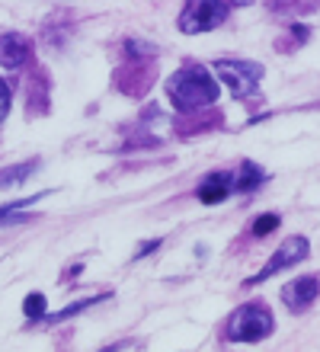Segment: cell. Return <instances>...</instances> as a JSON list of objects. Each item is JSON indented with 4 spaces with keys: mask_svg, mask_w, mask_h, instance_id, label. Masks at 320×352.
Returning a JSON list of instances; mask_svg holds the SVG:
<instances>
[{
    "mask_svg": "<svg viewBox=\"0 0 320 352\" xmlns=\"http://www.w3.org/2000/svg\"><path fill=\"white\" fill-rule=\"evenodd\" d=\"M263 183H266V170L256 167L253 160H244V164H240V173H237L234 189H237V192H253L256 186H263Z\"/></svg>",
    "mask_w": 320,
    "mask_h": 352,
    "instance_id": "10",
    "label": "cell"
},
{
    "mask_svg": "<svg viewBox=\"0 0 320 352\" xmlns=\"http://www.w3.org/2000/svg\"><path fill=\"white\" fill-rule=\"evenodd\" d=\"M167 96L180 112L202 109L218 100V80L202 65H183L176 74L167 77Z\"/></svg>",
    "mask_w": 320,
    "mask_h": 352,
    "instance_id": "1",
    "label": "cell"
},
{
    "mask_svg": "<svg viewBox=\"0 0 320 352\" xmlns=\"http://www.w3.org/2000/svg\"><path fill=\"white\" fill-rule=\"evenodd\" d=\"M273 333V314L259 305L237 307L228 320V340L231 343H256Z\"/></svg>",
    "mask_w": 320,
    "mask_h": 352,
    "instance_id": "2",
    "label": "cell"
},
{
    "mask_svg": "<svg viewBox=\"0 0 320 352\" xmlns=\"http://www.w3.org/2000/svg\"><path fill=\"white\" fill-rule=\"evenodd\" d=\"M10 100H13V93H10V84L0 77V122L7 119V112H10Z\"/></svg>",
    "mask_w": 320,
    "mask_h": 352,
    "instance_id": "15",
    "label": "cell"
},
{
    "mask_svg": "<svg viewBox=\"0 0 320 352\" xmlns=\"http://www.w3.org/2000/svg\"><path fill=\"white\" fill-rule=\"evenodd\" d=\"M228 16V3H215V0H195V3H186L176 26L183 29L186 36H199V32H209L218 23H224Z\"/></svg>",
    "mask_w": 320,
    "mask_h": 352,
    "instance_id": "4",
    "label": "cell"
},
{
    "mask_svg": "<svg viewBox=\"0 0 320 352\" xmlns=\"http://www.w3.org/2000/svg\"><path fill=\"white\" fill-rule=\"evenodd\" d=\"M317 295H320V282L314 276H301L282 288V301L288 311H304Z\"/></svg>",
    "mask_w": 320,
    "mask_h": 352,
    "instance_id": "6",
    "label": "cell"
},
{
    "mask_svg": "<svg viewBox=\"0 0 320 352\" xmlns=\"http://www.w3.org/2000/svg\"><path fill=\"white\" fill-rule=\"evenodd\" d=\"M308 253H311V247H308V241H304V237H288V241H282V247L273 253V260L266 263V266L259 269L253 278H250V285H256V282H263V278L275 276V272H282L285 266H295V263H301Z\"/></svg>",
    "mask_w": 320,
    "mask_h": 352,
    "instance_id": "5",
    "label": "cell"
},
{
    "mask_svg": "<svg viewBox=\"0 0 320 352\" xmlns=\"http://www.w3.org/2000/svg\"><path fill=\"white\" fill-rule=\"evenodd\" d=\"M23 311H26L29 320H42V317H45V295L32 292V295L23 301Z\"/></svg>",
    "mask_w": 320,
    "mask_h": 352,
    "instance_id": "13",
    "label": "cell"
},
{
    "mask_svg": "<svg viewBox=\"0 0 320 352\" xmlns=\"http://www.w3.org/2000/svg\"><path fill=\"white\" fill-rule=\"evenodd\" d=\"M29 45L23 36H0V65L3 67H23L29 61Z\"/></svg>",
    "mask_w": 320,
    "mask_h": 352,
    "instance_id": "8",
    "label": "cell"
},
{
    "mask_svg": "<svg viewBox=\"0 0 320 352\" xmlns=\"http://www.w3.org/2000/svg\"><path fill=\"white\" fill-rule=\"evenodd\" d=\"M125 52H128V55H154L157 48L147 45V42H135V38H128V42H125Z\"/></svg>",
    "mask_w": 320,
    "mask_h": 352,
    "instance_id": "16",
    "label": "cell"
},
{
    "mask_svg": "<svg viewBox=\"0 0 320 352\" xmlns=\"http://www.w3.org/2000/svg\"><path fill=\"white\" fill-rule=\"evenodd\" d=\"M215 74L237 100H247L259 93V77L266 74V67L256 61H215Z\"/></svg>",
    "mask_w": 320,
    "mask_h": 352,
    "instance_id": "3",
    "label": "cell"
},
{
    "mask_svg": "<svg viewBox=\"0 0 320 352\" xmlns=\"http://www.w3.org/2000/svg\"><path fill=\"white\" fill-rule=\"evenodd\" d=\"M119 349H125V343H112V346H106V349H100V352H119Z\"/></svg>",
    "mask_w": 320,
    "mask_h": 352,
    "instance_id": "18",
    "label": "cell"
},
{
    "mask_svg": "<svg viewBox=\"0 0 320 352\" xmlns=\"http://www.w3.org/2000/svg\"><path fill=\"white\" fill-rule=\"evenodd\" d=\"M157 247H160V241H151V243H145V247L138 250V256H147V253H151V250H157Z\"/></svg>",
    "mask_w": 320,
    "mask_h": 352,
    "instance_id": "17",
    "label": "cell"
},
{
    "mask_svg": "<svg viewBox=\"0 0 320 352\" xmlns=\"http://www.w3.org/2000/svg\"><path fill=\"white\" fill-rule=\"evenodd\" d=\"M231 189H234V176L224 173V170H221V173H211V176H205L199 186V202L202 205H218L231 195Z\"/></svg>",
    "mask_w": 320,
    "mask_h": 352,
    "instance_id": "7",
    "label": "cell"
},
{
    "mask_svg": "<svg viewBox=\"0 0 320 352\" xmlns=\"http://www.w3.org/2000/svg\"><path fill=\"white\" fill-rule=\"evenodd\" d=\"M39 170V160H26V164H17V167H3L0 170V189H17L29 179V176Z\"/></svg>",
    "mask_w": 320,
    "mask_h": 352,
    "instance_id": "9",
    "label": "cell"
},
{
    "mask_svg": "<svg viewBox=\"0 0 320 352\" xmlns=\"http://www.w3.org/2000/svg\"><path fill=\"white\" fill-rule=\"evenodd\" d=\"M106 298H109V292L93 295V298H81V301H74V305L61 307V311H55V314H48L45 320H48V324H61V320H67V317H74V314H81V311H87V307H93V305H100V301H106Z\"/></svg>",
    "mask_w": 320,
    "mask_h": 352,
    "instance_id": "11",
    "label": "cell"
},
{
    "mask_svg": "<svg viewBox=\"0 0 320 352\" xmlns=\"http://www.w3.org/2000/svg\"><path fill=\"white\" fill-rule=\"evenodd\" d=\"M275 228H279V214H259L253 224V234L256 237H266V234L275 231Z\"/></svg>",
    "mask_w": 320,
    "mask_h": 352,
    "instance_id": "14",
    "label": "cell"
},
{
    "mask_svg": "<svg viewBox=\"0 0 320 352\" xmlns=\"http://www.w3.org/2000/svg\"><path fill=\"white\" fill-rule=\"evenodd\" d=\"M39 195H29V199H23V202H17V205H3V208H0V228H3V224H17V221H26L29 214H19V208H23V205H29V202H36Z\"/></svg>",
    "mask_w": 320,
    "mask_h": 352,
    "instance_id": "12",
    "label": "cell"
}]
</instances>
